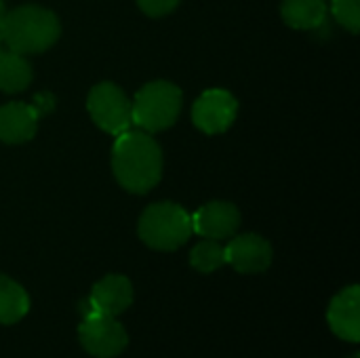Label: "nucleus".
Here are the masks:
<instances>
[{
    "label": "nucleus",
    "mask_w": 360,
    "mask_h": 358,
    "mask_svg": "<svg viewBox=\"0 0 360 358\" xmlns=\"http://www.w3.org/2000/svg\"><path fill=\"white\" fill-rule=\"evenodd\" d=\"M131 106L133 124L152 135L175 124L184 106V95L177 84L169 80H154L141 87Z\"/></svg>",
    "instance_id": "obj_4"
},
{
    "label": "nucleus",
    "mask_w": 360,
    "mask_h": 358,
    "mask_svg": "<svg viewBox=\"0 0 360 358\" xmlns=\"http://www.w3.org/2000/svg\"><path fill=\"white\" fill-rule=\"evenodd\" d=\"M181 0H137V6L148 15V17H165L177 8Z\"/></svg>",
    "instance_id": "obj_18"
},
{
    "label": "nucleus",
    "mask_w": 360,
    "mask_h": 358,
    "mask_svg": "<svg viewBox=\"0 0 360 358\" xmlns=\"http://www.w3.org/2000/svg\"><path fill=\"white\" fill-rule=\"evenodd\" d=\"M137 234L154 251H175L192 236V215L175 203H154L141 213Z\"/></svg>",
    "instance_id": "obj_3"
},
{
    "label": "nucleus",
    "mask_w": 360,
    "mask_h": 358,
    "mask_svg": "<svg viewBox=\"0 0 360 358\" xmlns=\"http://www.w3.org/2000/svg\"><path fill=\"white\" fill-rule=\"evenodd\" d=\"M350 358H360V357H359V354H354V357H350Z\"/></svg>",
    "instance_id": "obj_20"
},
{
    "label": "nucleus",
    "mask_w": 360,
    "mask_h": 358,
    "mask_svg": "<svg viewBox=\"0 0 360 358\" xmlns=\"http://www.w3.org/2000/svg\"><path fill=\"white\" fill-rule=\"evenodd\" d=\"M0 53H2V42H0Z\"/></svg>",
    "instance_id": "obj_21"
},
{
    "label": "nucleus",
    "mask_w": 360,
    "mask_h": 358,
    "mask_svg": "<svg viewBox=\"0 0 360 358\" xmlns=\"http://www.w3.org/2000/svg\"><path fill=\"white\" fill-rule=\"evenodd\" d=\"M133 285L127 276L122 274H108L101 281L95 283L91 289L89 302L95 312L108 314V317H118L124 310L131 308L133 304Z\"/></svg>",
    "instance_id": "obj_11"
},
{
    "label": "nucleus",
    "mask_w": 360,
    "mask_h": 358,
    "mask_svg": "<svg viewBox=\"0 0 360 358\" xmlns=\"http://www.w3.org/2000/svg\"><path fill=\"white\" fill-rule=\"evenodd\" d=\"M112 171L127 192L146 194L156 188L162 177V150L150 133L129 129L116 135L112 148Z\"/></svg>",
    "instance_id": "obj_1"
},
{
    "label": "nucleus",
    "mask_w": 360,
    "mask_h": 358,
    "mask_svg": "<svg viewBox=\"0 0 360 358\" xmlns=\"http://www.w3.org/2000/svg\"><path fill=\"white\" fill-rule=\"evenodd\" d=\"M281 15L293 30H316L327 21L325 0H283Z\"/></svg>",
    "instance_id": "obj_13"
},
{
    "label": "nucleus",
    "mask_w": 360,
    "mask_h": 358,
    "mask_svg": "<svg viewBox=\"0 0 360 358\" xmlns=\"http://www.w3.org/2000/svg\"><path fill=\"white\" fill-rule=\"evenodd\" d=\"M327 321L331 331L350 344H359L360 340V289L359 285H350L342 289L329 304Z\"/></svg>",
    "instance_id": "obj_10"
},
{
    "label": "nucleus",
    "mask_w": 360,
    "mask_h": 358,
    "mask_svg": "<svg viewBox=\"0 0 360 358\" xmlns=\"http://www.w3.org/2000/svg\"><path fill=\"white\" fill-rule=\"evenodd\" d=\"M331 13L348 32L359 34L360 30V0H331Z\"/></svg>",
    "instance_id": "obj_17"
},
{
    "label": "nucleus",
    "mask_w": 360,
    "mask_h": 358,
    "mask_svg": "<svg viewBox=\"0 0 360 358\" xmlns=\"http://www.w3.org/2000/svg\"><path fill=\"white\" fill-rule=\"evenodd\" d=\"M38 129V110L13 101L0 108V141L4 143H25L36 135Z\"/></svg>",
    "instance_id": "obj_12"
},
{
    "label": "nucleus",
    "mask_w": 360,
    "mask_h": 358,
    "mask_svg": "<svg viewBox=\"0 0 360 358\" xmlns=\"http://www.w3.org/2000/svg\"><path fill=\"white\" fill-rule=\"evenodd\" d=\"M240 228V211L226 200H211L192 215V232L211 241L232 238Z\"/></svg>",
    "instance_id": "obj_9"
},
{
    "label": "nucleus",
    "mask_w": 360,
    "mask_h": 358,
    "mask_svg": "<svg viewBox=\"0 0 360 358\" xmlns=\"http://www.w3.org/2000/svg\"><path fill=\"white\" fill-rule=\"evenodd\" d=\"M61 34L57 15L49 8L25 4L4 13L0 21V42L8 51L21 55H36L49 51Z\"/></svg>",
    "instance_id": "obj_2"
},
{
    "label": "nucleus",
    "mask_w": 360,
    "mask_h": 358,
    "mask_svg": "<svg viewBox=\"0 0 360 358\" xmlns=\"http://www.w3.org/2000/svg\"><path fill=\"white\" fill-rule=\"evenodd\" d=\"M226 264H230L240 274H259L266 272L272 264L274 251L272 245L253 232L247 234H234L230 243L224 247Z\"/></svg>",
    "instance_id": "obj_8"
},
{
    "label": "nucleus",
    "mask_w": 360,
    "mask_h": 358,
    "mask_svg": "<svg viewBox=\"0 0 360 358\" xmlns=\"http://www.w3.org/2000/svg\"><path fill=\"white\" fill-rule=\"evenodd\" d=\"M78 340L84 352L95 358H116L129 346L127 329L116 321V317L99 312L84 317L78 327Z\"/></svg>",
    "instance_id": "obj_6"
},
{
    "label": "nucleus",
    "mask_w": 360,
    "mask_h": 358,
    "mask_svg": "<svg viewBox=\"0 0 360 358\" xmlns=\"http://www.w3.org/2000/svg\"><path fill=\"white\" fill-rule=\"evenodd\" d=\"M4 13H6V8H4V0H0V21H2V17H4Z\"/></svg>",
    "instance_id": "obj_19"
},
{
    "label": "nucleus",
    "mask_w": 360,
    "mask_h": 358,
    "mask_svg": "<svg viewBox=\"0 0 360 358\" xmlns=\"http://www.w3.org/2000/svg\"><path fill=\"white\" fill-rule=\"evenodd\" d=\"M86 110L93 122L110 135H120L133 127L131 99L114 82L95 84L86 97Z\"/></svg>",
    "instance_id": "obj_5"
},
{
    "label": "nucleus",
    "mask_w": 360,
    "mask_h": 358,
    "mask_svg": "<svg viewBox=\"0 0 360 358\" xmlns=\"http://www.w3.org/2000/svg\"><path fill=\"white\" fill-rule=\"evenodd\" d=\"M32 78H34V72L25 55L15 53V51L0 53V91L21 93L30 87Z\"/></svg>",
    "instance_id": "obj_14"
},
{
    "label": "nucleus",
    "mask_w": 360,
    "mask_h": 358,
    "mask_svg": "<svg viewBox=\"0 0 360 358\" xmlns=\"http://www.w3.org/2000/svg\"><path fill=\"white\" fill-rule=\"evenodd\" d=\"M226 264V253L219 241L205 238L190 251V266L200 274H211Z\"/></svg>",
    "instance_id": "obj_16"
},
{
    "label": "nucleus",
    "mask_w": 360,
    "mask_h": 358,
    "mask_svg": "<svg viewBox=\"0 0 360 358\" xmlns=\"http://www.w3.org/2000/svg\"><path fill=\"white\" fill-rule=\"evenodd\" d=\"M30 312L27 291L13 279L0 274V325H15Z\"/></svg>",
    "instance_id": "obj_15"
},
{
    "label": "nucleus",
    "mask_w": 360,
    "mask_h": 358,
    "mask_svg": "<svg viewBox=\"0 0 360 358\" xmlns=\"http://www.w3.org/2000/svg\"><path fill=\"white\" fill-rule=\"evenodd\" d=\"M238 114V101L230 91L224 89H209L205 91L194 108H192V122L198 131L207 135H219L226 133Z\"/></svg>",
    "instance_id": "obj_7"
}]
</instances>
